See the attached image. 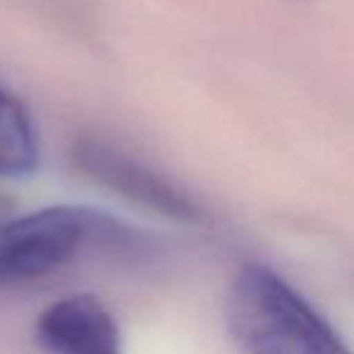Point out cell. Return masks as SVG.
<instances>
[{
    "instance_id": "6da1fadb",
    "label": "cell",
    "mask_w": 354,
    "mask_h": 354,
    "mask_svg": "<svg viewBox=\"0 0 354 354\" xmlns=\"http://www.w3.org/2000/svg\"><path fill=\"white\" fill-rule=\"evenodd\" d=\"M226 318L243 354H352L313 304L270 267L238 272Z\"/></svg>"
},
{
    "instance_id": "7a4b0ae2",
    "label": "cell",
    "mask_w": 354,
    "mask_h": 354,
    "mask_svg": "<svg viewBox=\"0 0 354 354\" xmlns=\"http://www.w3.org/2000/svg\"><path fill=\"white\" fill-rule=\"evenodd\" d=\"M117 218L85 207H46L0 226V284L41 279L68 265L85 245L122 243Z\"/></svg>"
},
{
    "instance_id": "3957f363",
    "label": "cell",
    "mask_w": 354,
    "mask_h": 354,
    "mask_svg": "<svg viewBox=\"0 0 354 354\" xmlns=\"http://www.w3.org/2000/svg\"><path fill=\"white\" fill-rule=\"evenodd\" d=\"M73 165L95 185L165 218L183 223H199L204 218L202 207L183 187L102 138H78L73 143Z\"/></svg>"
},
{
    "instance_id": "277c9868",
    "label": "cell",
    "mask_w": 354,
    "mask_h": 354,
    "mask_svg": "<svg viewBox=\"0 0 354 354\" xmlns=\"http://www.w3.org/2000/svg\"><path fill=\"white\" fill-rule=\"evenodd\" d=\"M35 337L41 354H124L112 310L90 294H71L39 313Z\"/></svg>"
},
{
    "instance_id": "5b68a950",
    "label": "cell",
    "mask_w": 354,
    "mask_h": 354,
    "mask_svg": "<svg viewBox=\"0 0 354 354\" xmlns=\"http://www.w3.org/2000/svg\"><path fill=\"white\" fill-rule=\"evenodd\" d=\"M39 165V138L20 97L0 85V180L27 177Z\"/></svg>"
}]
</instances>
